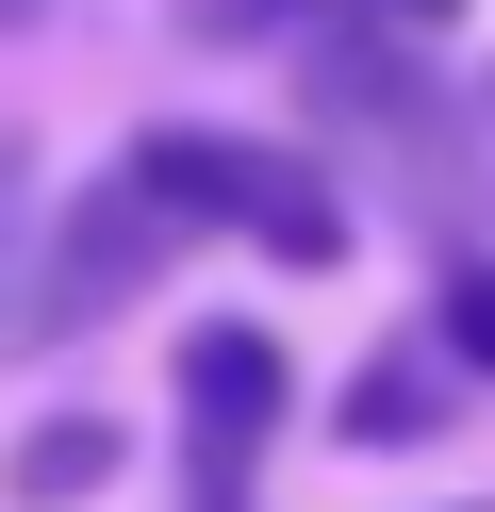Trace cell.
Segmentation results:
<instances>
[{
  "label": "cell",
  "instance_id": "6da1fadb",
  "mask_svg": "<svg viewBox=\"0 0 495 512\" xmlns=\"http://www.w3.org/2000/svg\"><path fill=\"white\" fill-rule=\"evenodd\" d=\"M132 182L165 199V232H248L264 265H347V199H330L314 149H264V133H132Z\"/></svg>",
  "mask_w": 495,
  "mask_h": 512
},
{
  "label": "cell",
  "instance_id": "7a4b0ae2",
  "mask_svg": "<svg viewBox=\"0 0 495 512\" xmlns=\"http://www.w3.org/2000/svg\"><path fill=\"white\" fill-rule=\"evenodd\" d=\"M165 248H182V232H165V199H149L132 166H116V182H83V199H66L50 232H33L17 331H33V347H66V331H116V314L165 281Z\"/></svg>",
  "mask_w": 495,
  "mask_h": 512
},
{
  "label": "cell",
  "instance_id": "3957f363",
  "mask_svg": "<svg viewBox=\"0 0 495 512\" xmlns=\"http://www.w3.org/2000/svg\"><path fill=\"white\" fill-rule=\"evenodd\" d=\"M165 397H182V479L198 496H248L264 446H281V413H297V364H281L264 314H198L165 347Z\"/></svg>",
  "mask_w": 495,
  "mask_h": 512
},
{
  "label": "cell",
  "instance_id": "277c9868",
  "mask_svg": "<svg viewBox=\"0 0 495 512\" xmlns=\"http://www.w3.org/2000/svg\"><path fill=\"white\" fill-rule=\"evenodd\" d=\"M297 100H314L330 133H413L429 83H413V50H396L380 17H330V34H297Z\"/></svg>",
  "mask_w": 495,
  "mask_h": 512
},
{
  "label": "cell",
  "instance_id": "5b68a950",
  "mask_svg": "<svg viewBox=\"0 0 495 512\" xmlns=\"http://www.w3.org/2000/svg\"><path fill=\"white\" fill-rule=\"evenodd\" d=\"M116 463H132V430H116V413H33V430H17V463H0V496H17V512H83Z\"/></svg>",
  "mask_w": 495,
  "mask_h": 512
},
{
  "label": "cell",
  "instance_id": "8992f818",
  "mask_svg": "<svg viewBox=\"0 0 495 512\" xmlns=\"http://www.w3.org/2000/svg\"><path fill=\"white\" fill-rule=\"evenodd\" d=\"M446 413H462V364H446V347H380V364L347 380V413H330V430H347V446H429Z\"/></svg>",
  "mask_w": 495,
  "mask_h": 512
},
{
  "label": "cell",
  "instance_id": "52a82bcc",
  "mask_svg": "<svg viewBox=\"0 0 495 512\" xmlns=\"http://www.w3.org/2000/svg\"><path fill=\"white\" fill-rule=\"evenodd\" d=\"M429 347H446L462 380H495V248H462V265L429 281Z\"/></svg>",
  "mask_w": 495,
  "mask_h": 512
},
{
  "label": "cell",
  "instance_id": "ba28073f",
  "mask_svg": "<svg viewBox=\"0 0 495 512\" xmlns=\"http://www.w3.org/2000/svg\"><path fill=\"white\" fill-rule=\"evenodd\" d=\"M17 248H33V149L0 133V347H17Z\"/></svg>",
  "mask_w": 495,
  "mask_h": 512
},
{
  "label": "cell",
  "instance_id": "9c48e42d",
  "mask_svg": "<svg viewBox=\"0 0 495 512\" xmlns=\"http://www.w3.org/2000/svg\"><path fill=\"white\" fill-rule=\"evenodd\" d=\"M347 17H380V34H446L462 0H347Z\"/></svg>",
  "mask_w": 495,
  "mask_h": 512
},
{
  "label": "cell",
  "instance_id": "30bf717a",
  "mask_svg": "<svg viewBox=\"0 0 495 512\" xmlns=\"http://www.w3.org/2000/svg\"><path fill=\"white\" fill-rule=\"evenodd\" d=\"M33 17H50V0H0V34H33Z\"/></svg>",
  "mask_w": 495,
  "mask_h": 512
},
{
  "label": "cell",
  "instance_id": "8fae6325",
  "mask_svg": "<svg viewBox=\"0 0 495 512\" xmlns=\"http://www.w3.org/2000/svg\"><path fill=\"white\" fill-rule=\"evenodd\" d=\"M446 512H495V496H446Z\"/></svg>",
  "mask_w": 495,
  "mask_h": 512
}]
</instances>
